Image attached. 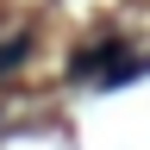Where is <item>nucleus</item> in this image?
Returning <instances> with one entry per match:
<instances>
[{
    "label": "nucleus",
    "instance_id": "obj_1",
    "mask_svg": "<svg viewBox=\"0 0 150 150\" xmlns=\"http://www.w3.org/2000/svg\"><path fill=\"white\" fill-rule=\"evenodd\" d=\"M131 69L138 63H131L125 44H88V50H75V63H69L75 81H125Z\"/></svg>",
    "mask_w": 150,
    "mask_h": 150
},
{
    "label": "nucleus",
    "instance_id": "obj_2",
    "mask_svg": "<svg viewBox=\"0 0 150 150\" xmlns=\"http://www.w3.org/2000/svg\"><path fill=\"white\" fill-rule=\"evenodd\" d=\"M25 56H31V38H25V31H19V38H13V44H0V75H13L19 63H25Z\"/></svg>",
    "mask_w": 150,
    "mask_h": 150
}]
</instances>
